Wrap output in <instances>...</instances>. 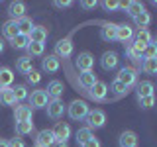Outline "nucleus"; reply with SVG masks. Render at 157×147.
<instances>
[{
  "label": "nucleus",
  "mask_w": 157,
  "mask_h": 147,
  "mask_svg": "<svg viewBox=\"0 0 157 147\" xmlns=\"http://www.w3.org/2000/svg\"><path fill=\"white\" fill-rule=\"evenodd\" d=\"M63 90H65V86H63L61 81H51V82L47 85V88H45L47 96L51 98V100H59V98H61V94H63Z\"/></svg>",
  "instance_id": "nucleus-13"
},
{
  "label": "nucleus",
  "mask_w": 157,
  "mask_h": 147,
  "mask_svg": "<svg viewBox=\"0 0 157 147\" xmlns=\"http://www.w3.org/2000/svg\"><path fill=\"white\" fill-rule=\"evenodd\" d=\"M18 29H20V33H24V36H29L32 29H33V22L24 16L22 20H18Z\"/></svg>",
  "instance_id": "nucleus-30"
},
{
  "label": "nucleus",
  "mask_w": 157,
  "mask_h": 147,
  "mask_svg": "<svg viewBox=\"0 0 157 147\" xmlns=\"http://www.w3.org/2000/svg\"><path fill=\"white\" fill-rule=\"evenodd\" d=\"M136 39H137V41H141V43H145V45H147V43H151V33H149V29H147V28L140 29V32L136 33Z\"/></svg>",
  "instance_id": "nucleus-38"
},
{
  "label": "nucleus",
  "mask_w": 157,
  "mask_h": 147,
  "mask_svg": "<svg viewBox=\"0 0 157 147\" xmlns=\"http://www.w3.org/2000/svg\"><path fill=\"white\" fill-rule=\"evenodd\" d=\"M126 12H128V16H132V18H136V16H140L141 12H145V8H144V4L141 2H128L126 4Z\"/></svg>",
  "instance_id": "nucleus-28"
},
{
  "label": "nucleus",
  "mask_w": 157,
  "mask_h": 147,
  "mask_svg": "<svg viewBox=\"0 0 157 147\" xmlns=\"http://www.w3.org/2000/svg\"><path fill=\"white\" fill-rule=\"evenodd\" d=\"M55 147H69L67 141H55Z\"/></svg>",
  "instance_id": "nucleus-46"
},
{
  "label": "nucleus",
  "mask_w": 157,
  "mask_h": 147,
  "mask_svg": "<svg viewBox=\"0 0 157 147\" xmlns=\"http://www.w3.org/2000/svg\"><path fill=\"white\" fill-rule=\"evenodd\" d=\"M26 77H28V82H29V85H37V82L41 81V75H39L37 71H29Z\"/></svg>",
  "instance_id": "nucleus-41"
},
{
  "label": "nucleus",
  "mask_w": 157,
  "mask_h": 147,
  "mask_svg": "<svg viewBox=\"0 0 157 147\" xmlns=\"http://www.w3.org/2000/svg\"><path fill=\"white\" fill-rule=\"evenodd\" d=\"M134 37V29H132L128 24H122V26H118V33H116V39L122 43H130V39Z\"/></svg>",
  "instance_id": "nucleus-18"
},
{
  "label": "nucleus",
  "mask_w": 157,
  "mask_h": 147,
  "mask_svg": "<svg viewBox=\"0 0 157 147\" xmlns=\"http://www.w3.org/2000/svg\"><path fill=\"white\" fill-rule=\"evenodd\" d=\"M81 6L85 8V10H92V8H96V6H98V2H96V0H82Z\"/></svg>",
  "instance_id": "nucleus-42"
},
{
  "label": "nucleus",
  "mask_w": 157,
  "mask_h": 147,
  "mask_svg": "<svg viewBox=\"0 0 157 147\" xmlns=\"http://www.w3.org/2000/svg\"><path fill=\"white\" fill-rule=\"evenodd\" d=\"M116 81H120L122 85H126L130 88V86H134L137 82V71L132 69V67H122L120 73H118V77H116Z\"/></svg>",
  "instance_id": "nucleus-3"
},
{
  "label": "nucleus",
  "mask_w": 157,
  "mask_h": 147,
  "mask_svg": "<svg viewBox=\"0 0 157 147\" xmlns=\"http://www.w3.org/2000/svg\"><path fill=\"white\" fill-rule=\"evenodd\" d=\"M73 55V41L69 37H63V39H59V41L55 43V57L57 59H67V57H71Z\"/></svg>",
  "instance_id": "nucleus-4"
},
{
  "label": "nucleus",
  "mask_w": 157,
  "mask_h": 147,
  "mask_svg": "<svg viewBox=\"0 0 157 147\" xmlns=\"http://www.w3.org/2000/svg\"><path fill=\"white\" fill-rule=\"evenodd\" d=\"M75 137H77V143L78 145H85L86 141L92 137V130H88V127H81V130L75 134Z\"/></svg>",
  "instance_id": "nucleus-32"
},
{
  "label": "nucleus",
  "mask_w": 157,
  "mask_h": 147,
  "mask_svg": "<svg viewBox=\"0 0 157 147\" xmlns=\"http://www.w3.org/2000/svg\"><path fill=\"white\" fill-rule=\"evenodd\" d=\"M2 51H4V41L0 39V53H2Z\"/></svg>",
  "instance_id": "nucleus-48"
},
{
  "label": "nucleus",
  "mask_w": 157,
  "mask_h": 147,
  "mask_svg": "<svg viewBox=\"0 0 157 147\" xmlns=\"http://www.w3.org/2000/svg\"><path fill=\"white\" fill-rule=\"evenodd\" d=\"M118 143H120V147H137V135L134 131H124L118 139Z\"/></svg>",
  "instance_id": "nucleus-20"
},
{
  "label": "nucleus",
  "mask_w": 157,
  "mask_h": 147,
  "mask_svg": "<svg viewBox=\"0 0 157 147\" xmlns=\"http://www.w3.org/2000/svg\"><path fill=\"white\" fill-rule=\"evenodd\" d=\"M110 90L114 92L116 96H124V94H128V90H130V88H128L126 85H122L120 81H114V82L110 85Z\"/></svg>",
  "instance_id": "nucleus-36"
},
{
  "label": "nucleus",
  "mask_w": 157,
  "mask_h": 147,
  "mask_svg": "<svg viewBox=\"0 0 157 147\" xmlns=\"http://www.w3.org/2000/svg\"><path fill=\"white\" fill-rule=\"evenodd\" d=\"M81 147H100V141H98V139H96V137H94V135H92V137H90V139H88V141H86V143H85V145H81Z\"/></svg>",
  "instance_id": "nucleus-44"
},
{
  "label": "nucleus",
  "mask_w": 157,
  "mask_h": 147,
  "mask_svg": "<svg viewBox=\"0 0 157 147\" xmlns=\"http://www.w3.org/2000/svg\"><path fill=\"white\" fill-rule=\"evenodd\" d=\"M118 63H120V59H118V53H114V51H106L104 55H102V59H100V65H102L104 71H112V69H116Z\"/></svg>",
  "instance_id": "nucleus-11"
},
{
  "label": "nucleus",
  "mask_w": 157,
  "mask_h": 147,
  "mask_svg": "<svg viewBox=\"0 0 157 147\" xmlns=\"http://www.w3.org/2000/svg\"><path fill=\"white\" fill-rule=\"evenodd\" d=\"M59 67H61V63H59V59L55 55H47L45 59L41 61V69L45 73H57Z\"/></svg>",
  "instance_id": "nucleus-17"
},
{
  "label": "nucleus",
  "mask_w": 157,
  "mask_h": 147,
  "mask_svg": "<svg viewBox=\"0 0 157 147\" xmlns=\"http://www.w3.org/2000/svg\"><path fill=\"white\" fill-rule=\"evenodd\" d=\"M16 69L18 73H22V75H28L29 71H33V63H32V57H18L16 61Z\"/></svg>",
  "instance_id": "nucleus-21"
},
{
  "label": "nucleus",
  "mask_w": 157,
  "mask_h": 147,
  "mask_svg": "<svg viewBox=\"0 0 157 147\" xmlns=\"http://www.w3.org/2000/svg\"><path fill=\"white\" fill-rule=\"evenodd\" d=\"M106 94H108V86H106V82L96 81V82H94V86L90 88V98H94V100H104Z\"/></svg>",
  "instance_id": "nucleus-16"
},
{
  "label": "nucleus",
  "mask_w": 157,
  "mask_h": 147,
  "mask_svg": "<svg viewBox=\"0 0 157 147\" xmlns=\"http://www.w3.org/2000/svg\"><path fill=\"white\" fill-rule=\"evenodd\" d=\"M136 94L137 98H144V96H151L153 94V82L151 81H141L136 85Z\"/></svg>",
  "instance_id": "nucleus-19"
},
{
  "label": "nucleus",
  "mask_w": 157,
  "mask_h": 147,
  "mask_svg": "<svg viewBox=\"0 0 157 147\" xmlns=\"http://www.w3.org/2000/svg\"><path fill=\"white\" fill-rule=\"evenodd\" d=\"M55 145V135L51 130H41L36 137V147H51Z\"/></svg>",
  "instance_id": "nucleus-7"
},
{
  "label": "nucleus",
  "mask_w": 157,
  "mask_h": 147,
  "mask_svg": "<svg viewBox=\"0 0 157 147\" xmlns=\"http://www.w3.org/2000/svg\"><path fill=\"white\" fill-rule=\"evenodd\" d=\"M153 4H155V6H157V0H153Z\"/></svg>",
  "instance_id": "nucleus-49"
},
{
  "label": "nucleus",
  "mask_w": 157,
  "mask_h": 147,
  "mask_svg": "<svg viewBox=\"0 0 157 147\" xmlns=\"http://www.w3.org/2000/svg\"><path fill=\"white\" fill-rule=\"evenodd\" d=\"M53 4H55L57 8H69V6H71L73 2H69V0H63V2H61V0H55V2H53Z\"/></svg>",
  "instance_id": "nucleus-45"
},
{
  "label": "nucleus",
  "mask_w": 157,
  "mask_h": 147,
  "mask_svg": "<svg viewBox=\"0 0 157 147\" xmlns=\"http://www.w3.org/2000/svg\"><path fill=\"white\" fill-rule=\"evenodd\" d=\"M43 49H45V45L43 43H29L28 45V57H39L43 55Z\"/></svg>",
  "instance_id": "nucleus-33"
},
{
  "label": "nucleus",
  "mask_w": 157,
  "mask_h": 147,
  "mask_svg": "<svg viewBox=\"0 0 157 147\" xmlns=\"http://www.w3.org/2000/svg\"><path fill=\"white\" fill-rule=\"evenodd\" d=\"M92 65H94V57H92L88 51L78 53V57L75 59V67H77L81 73H88V71L92 69Z\"/></svg>",
  "instance_id": "nucleus-5"
},
{
  "label": "nucleus",
  "mask_w": 157,
  "mask_h": 147,
  "mask_svg": "<svg viewBox=\"0 0 157 147\" xmlns=\"http://www.w3.org/2000/svg\"><path fill=\"white\" fill-rule=\"evenodd\" d=\"M141 71H144L145 75H157V57L144 59V61H141Z\"/></svg>",
  "instance_id": "nucleus-27"
},
{
  "label": "nucleus",
  "mask_w": 157,
  "mask_h": 147,
  "mask_svg": "<svg viewBox=\"0 0 157 147\" xmlns=\"http://www.w3.org/2000/svg\"><path fill=\"white\" fill-rule=\"evenodd\" d=\"M29 39H32L33 43H43L47 39V29L43 26H33L32 33H29Z\"/></svg>",
  "instance_id": "nucleus-24"
},
{
  "label": "nucleus",
  "mask_w": 157,
  "mask_h": 147,
  "mask_svg": "<svg viewBox=\"0 0 157 147\" xmlns=\"http://www.w3.org/2000/svg\"><path fill=\"white\" fill-rule=\"evenodd\" d=\"M102 6H104V10L112 12V10H116V8H126V4L124 2H114V0H104Z\"/></svg>",
  "instance_id": "nucleus-40"
},
{
  "label": "nucleus",
  "mask_w": 157,
  "mask_h": 147,
  "mask_svg": "<svg viewBox=\"0 0 157 147\" xmlns=\"http://www.w3.org/2000/svg\"><path fill=\"white\" fill-rule=\"evenodd\" d=\"M94 82H96V77H94V73H92V71L81 73V75H78V85H81L82 88H86V90H90V88L94 86Z\"/></svg>",
  "instance_id": "nucleus-22"
},
{
  "label": "nucleus",
  "mask_w": 157,
  "mask_h": 147,
  "mask_svg": "<svg viewBox=\"0 0 157 147\" xmlns=\"http://www.w3.org/2000/svg\"><path fill=\"white\" fill-rule=\"evenodd\" d=\"M144 51H145V43L137 41V39L126 47V55L130 59H136V61H137V59H144Z\"/></svg>",
  "instance_id": "nucleus-8"
},
{
  "label": "nucleus",
  "mask_w": 157,
  "mask_h": 147,
  "mask_svg": "<svg viewBox=\"0 0 157 147\" xmlns=\"http://www.w3.org/2000/svg\"><path fill=\"white\" fill-rule=\"evenodd\" d=\"M134 20H136V26L140 28V29H144V28H147V26H149V22H151V16H149V12H141L140 16H136Z\"/></svg>",
  "instance_id": "nucleus-35"
},
{
  "label": "nucleus",
  "mask_w": 157,
  "mask_h": 147,
  "mask_svg": "<svg viewBox=\"0 0 157 147\" xmlns=\"http://www.w3.org/2000/svg\"><path fill=\"white\" fill-rule=\"evenodd\" d=\"M49 104V96L45 90H33L29 94V108H47Z\"/></svg>",
  "instance_id": "nucleus-6"
},
{
  "label": "nucleus",
  "mask_w": 157,
  "mask_h": 147,
  "mask_svg": "<svg viewBox=\"0 0 157 147\" xmlns=\"http://www.w3.org/2000/svg\"><path fill=\"white\" fill-rule=\"evenodd\" d=\"M12 90H14V96H16V102H22V100H26V98L29 96L26 85H16Z\"/></svg>",
  "instance_id": "nucleus-34"
},
{
  "label": "nucleus",
  "mask_w": 157,
  "mask_h": 147,
  "mask_svg": "<svg viewBox=\"0 0 157 147\" xmlns=\"http://www.w3.org/2000/svg\"><path fill=\"white\" fill-rule=\"evenodd\" d=\"M8 147H26V143L22 137H14L12 141H8Z\"/></svg>",
  "instance_id": "nucleus-43"
},
{
  "label": "nucleus",
  "mask_w": 157,
  "mask_h": 147,
  "mask_svg": "<svg viewBox=\"0 0 157 147\" xmlns=\"http://www.w3.org/2000/svg\"><path fill=\"white\" fill-rule=\"evenodd\" d=\"M8 14H10V20H22L24 16H26V4L24 2H10V6H8Z\"/></svg>",
  "instance_id": "nucleus-12"
},
{
  "label": "nucleus",
  "mask_w": 157,
  "mask_h": 147,
  "mask_svg": "<svg viewBox=\"0 0 157 147\" xmlns=\"http://www.w3.org/2000/svg\"><path fill=\"white\" fill-rule=\"evenodd\" d=\"M0 104H2V106L16 104V96H14L12 88H0Z\"/></svg>",
  "instance_id": "nucleus-26"
},
{
  "label": "nucleus",
  "mask_w": 157,
  "mask_h": 147,
  "mask_svg": "<svg viewBox=\"0 0 157 147\" xmlns=\"http://www.w3.org/2000/svg\"><path fill=\"white\" fill-rule=\"evenodd\" d=\"M86 127L88 130H92V127H94V130H98V127H104V124H106V114L102 110H90L86 114Z\"/></svg>",
  "instance_id": "nucleus-2"
},
{
  "label": "nucleus",
  "mask_w": 157,
  "mask_h": 147,
  "mask_svg": "<svg viewBox=\"0 0 157 147\" xmlns=\"http://www.w3.org/2000/svg\"><path fill=\"white\" fill-rule=\"evenodd\" d=\"M18 33H20V29H18V22H16V20H8V22L2 24V36L8 37L10 41H12Z\"/></svg>",
  "instance_id": "nucleus-14"
},
{
  "label": "nucleus",
  "mask_w": 157,
  "mask_h": 147,
  "mask_svg": "<svg viewBox=\"0 0 157 147\" xmlns=\"http://www.w3.org/2000/svg\"><path fill=\"white\" fill-rule=\"evenodd\" d=\"M63 112H65V104H63L61 100H49V104H47V116L51 118V120H59V118L63 116Z\"/></svg>",
  "instance_id": "nucleus-10"
},
{
  "label": "nucleus",
  "mask_w": 157,
  "mask_h": 147,
  "mask_svg": "<svg viewBox=\"0 0 157 147\" xmlns=\"http://www.w3.org/2000/svg\"><path fill=\"white\" fill-rule=\"evenodd\" d=\"M69 118L71 120H75V122H82L86 118V114L90 112V108H88V104L85 100H75L71 106H69Z\"/></svg>",
  "instance_id": "nucleus-1"
},
{
  "label": "nucleus",
  "mask_w": 157,
  "mask_h": 147,
  "mask_svg": "<svg viewBox=\"0 0 157 147\" xmlns=\"http://www.w3.org/2000/svg\"><path fill=\"white\" fill-rule=\"evenodd\" d=\"M29 43H32L29 36H24V33H18V36L12 39V47L14 49H28Z\"/></svg>",
  "instance_id": "nucleus-29"
},
{
  "label": "nucleus",
  "mask_w": 157,
  "mask_h": 147,
  "mask_svg": "<svg viewBox=\"0 0 157 147\" xmlns=\"http://www.w3.org/2000/svg\"><path fill=\"white\" fill-rule=\"evenodd\" d=\"M53 135H55V141H67L71 137V127L65 122H57L55 127H53Z\"/></svg>",
  "instance_id": "nucleus-9"
},
{
  "label": "nucleus",
  "mask_w": 157,
  "mask_h": 147,
  "mask_svg": "<svg viewBox=\"0 0 157 147\" xmlns=\"http://www.w3.org/2000/svg\"><path fill=\"white\" fill-rule=\"evenodd\" d=\"M33 131V122H16V134L18 135H28Z\"/></svg>",
  "instance_id": "nucleus-31"
},
{
  "label": "nucleus",
  "mask_w": 157,
  "mask_h": 147,
  "mask_svg": "<svg viewBox=\"0 0 157 147\" xmlns=\"http://www.w3.org/2000/svg\"><path fill=\"white\" fill-rule=\"evenodd\" d=\"M116 33H118V24H104L100 28V37L108 43L116 39Z\"/></svg>",
  "instance_id": "nucleus-15"
},
{
  "label": "nucleus",
  "mask_w": 157,
  "mask_h": 147,
  "mask_svg": "<svg viewBox=\"0 0 157 147\" xmlns=\"http://www.w3.org/2000/svg\"><path fill=\"white\" fill-rule=\"evenodd\" d=\"M137 104H140L144 110H149L151 106H155V96H144V98H137Z\"/></svg>",
  "instance_id": "nucleus-37"
},
{
  "label": "nucleus",
  "mask_w": 157,
  "mask_h": 147,
  "mask_svg": "<svg viewBox=\"0 0 157 147\" xmlns=\"http://www.w3.org/2000/svg\"><path fill=\"white\" fill-rule=\"evenodd\" d=\"M14 82V73L12 69L2 67L0 69V88H10V85Z\"/></svg>",
  "instance_id": "nucleus-23"
},
{
  "label": "nucleus",
  "mask_w": 157,
  "mask_h": 147,
  "mask_svg": "<svg viewBox=\"0 0 157 147\" xmlns=\"http://www.w3.org/2000/svg\"><path fill=\"white\" fill-rule=\"evenodd\" d=\"M32 108L29 106H16V112H14V118L16 122H29L32 120Z\"/></svg>",
  "instance_id": "nucleus-25"
},
{
  "label": "nucleus",
  "mask_w": 157,
  "mask_h": 147,
  "mask_svg": "<svg viewBox=\"0 0 157 147\" xmlns=\"http://www.w3.org/2000/svg\"><path fill=\"white\" fill-rule=\"evenodd\" d=\"M0 147H8V141H4V139H0Z\"/></svg>",
  "instance_id": "nucleus-47"
},
{
  "label": "nucleus",
  "mask_w": 157,
  "mask_h": 147,
  "mask_svg": "<svg viewBox=\"0 0 157 147\" xmlns=\"http://www.w3.org/2000/svg\"><path fill=\"white\" fill-rule=\"evenodd\" d=\"M153 57H157V45H155L153 41H151V43H147V45H145L144 59H153Z\"/></svg>",
  "instance_id": "nucleus-39"
},
{
  "label": "nucleus",
  "mask_w": 157,
  "mask_h": 147,
  "mask_svg": "<svg viewBox=\"0 0 157 147\" xmlns=\"http://www.w3.org/2000/svg\"><path fill=\"white\" fill-rule=\"evenodd\" d=\"M153 43H155V45H157V37H155V41H153Z\"/></svg>",
  "instance_id": "nucleus-50"
}]
</instances>
